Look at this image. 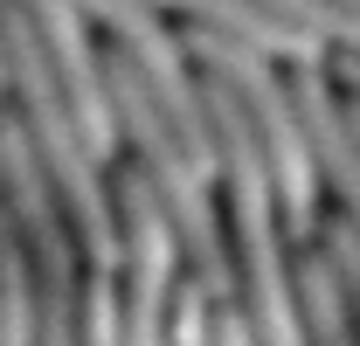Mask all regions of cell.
Listing matches in <instances>:
<instances>
[{
	"instance_id": "cell-1",
	"label": "cell",
	"mask_w": 360,
	"mask_h": 346,
	"mask_svg": "<svg viewBox=\"0 0 360 346\" xmlns=\"http://www.w3.org/2000/svg\"><path fill=\"white\" fill-rule=\"evenodd\" d=\"M208 118H215V146H222L215 180H222V222H229V257H236V305H243L257 346H312L305 298H298V243L277 208L270 160L257 146V125L215 77H208Z\"/></svg>"
},
{
	"instance_id": "cell-2",
	"label": "cell",
	"mask_w": 360,
	"mask_h": 346,
	"mask_svg": "<svg viewBox=\"0 0 360 346\" xmlns=\"http://www.w3.org/2000/svg\"><path fill=\"white\" fill-rule=\"evenodd\" d=\"M0 70H7V111L21 118V132L35 139L49 180L63 194V208L77 222L84 250L97 270H118L125 263V236H118V187H111V160L90 146L84 118L70 104V90L49 63L42 35L28 21L21 0H0Z\"/></svg>"
},
{
	"instance_id": "cell-3",
	"label": "cell",
	"mask_w": 360,
	"mask_h": 346,
	"mask_svg": "<svg viewBox=\"0 0 360 346\" xmlns=\"http://www.w3.org/2000/svg\"><path fill=\"white\" fill-rule=\"evenodd\" d=\"M180 35L194 49V63L229 84V97L243 104V118L257 125V146L270 160V180H277V208H284V229L291 243H312L319 236V167H312V139H305V118H298V97H291V77H284V56L243 42V35H222L208 21H180Z\"/></svg>"
},
{
	"instance_id": "cell-9",
	"label": "cell",
	"mask_w": 360,
	"mask_h": 346,
	"mask_svg": "<svg viewBox=\"0 0 360 346\" xmlns=\"http://www.w3.org/2000/svg\"><path fill=\"white\" fill-rule=\"evenodd\" d=\"M312 243L333 257L340 284H347V305H354V326H360V229L340 215V208H333V215H319V236H312Z\"/></svg>"
},
{
	"instance_id": "cell-6",
	"label": "cell",
	"mask_w": 360,
	"mask_h": 346,
	"mask_svg": "<svg viewBox=\"0 0 360 346\" xmlns=\"http://www.w3.org/2000/svg\"><path fill=\"white\" fill-rule=\"evenodd\" d=\"M298 298H305V326H312V346H360L354 305H347V284L333 257L319 243H298Z\"/></svg>"
},
{
	"instance_id": "cell-5",
	"label": "cell",
	"mask_w": 360,
	"mask_h": 346,
	"mask_svg": "<svg viewBox=\"0 0 360 346\" xmlns=\"http://www.w3.org/2000/svg\"><path fill=\"white\" fill-rule=\"evenodd\" d=\"M28 7V21H35V35H42L49 63H56V77L70 90V104H77V118H84L90 146L104 153V160H118L125 153V139H118V111H111V77H104V49H90V14L77 0H21Z\"/></svg>"
},
{
	"instance_id": "cell-8",
	"label": "cell",
	"mask_w": 360,
	"mask_h": 346,
	"mask_svg": "<svg viewBox=\"0 0 360 346\" xmlns=\"http://www.w3.org/2000/svg\"><path fill=\"white\" fill-rule=\"evenodd\" d=\"M167 346H215V298L194 270H180L174 284V319H167Z\"/></svg>"
},
{
	"instance_id": "cell-4",
	"label": "cell",
	"mask_w": 360,
	"mask_h": 346,
	"mask_svg": "<svg viewBox=\"0 0 360 346\" xmlns=\"http://www.w3.org/2000/svg\"><path fill=\"white\" fill-rule=\"evenodd\" d=\"M111 187H118V236H125V263H118V346H167L174 284L187 270V250H180L174 215L160 208V194L139 173L132 153L111 167Z\"/></svg>"
},
{
	"instance_id": "cell-7",
	"label": "cell",
	"mask_w": 360,
	"mask_h": 346,
	"mask_svg": "<svg viewBox=\"0 0 360 346\" xmlns=\"http://www.w3.org/2000/svg\"><path fill=\"white\" fill-rule=\"evenodd\" d=\"M0 346H42V319H35V270L21 250V229L0 201Z\"/></svg>"
}]
</instances>
